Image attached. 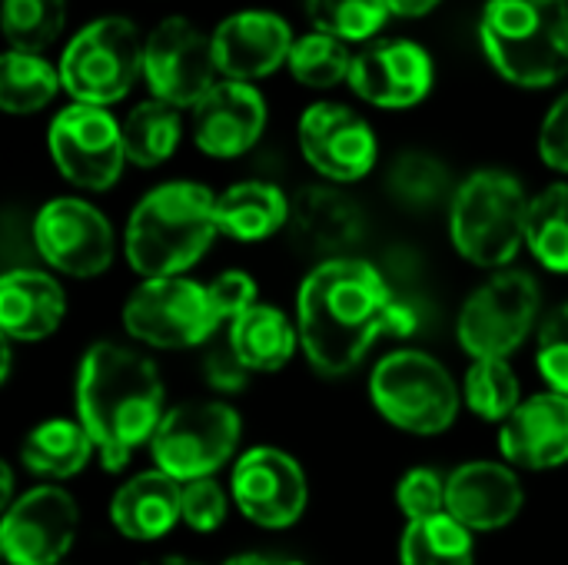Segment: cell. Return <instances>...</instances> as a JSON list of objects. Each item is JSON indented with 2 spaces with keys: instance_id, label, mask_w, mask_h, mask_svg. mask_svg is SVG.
I'll use <instances>...</instances> for the list:
<instances>
[{
  "instance_id": "cell-46",
  "label": "cell",
  "mask_w": 568,
  "mask_h": 565,
  "mask_svg": "<svg viewBox=\"0 0 568 565\" xmlns=\"http://www.w3.org/2000/svg\"><path fill=\"white\" fill-rule=\"evenodd\" d=\"M276 565H303V563H276Z\"/></svg>"
},
{
  "instance_id": "cell-8",
  "label": "cell",
  "mask_w": 568,
  "mask_h": 565,
  "mask_svg": "<svg viewBox=\"0 0 568 565\" xmlns=\"http://www.w3.org/2000/svg\"><path fill=\"white\" fill-rule=\"evenodd\" d=\"M243 420L226 403H183L170 410L150 440L156 470L176 483L213 476L240 446Z\"/></svg>"
},
{
  "instance_id": "cell-45",
  "label": "cell",
  "mask_w": 568,
  "mask_h": 565,
  "mask_svg": "<svg viewBox=\"0 0 568 565\" xmlns=\"http://www.w3.org/2000/svg\"><path fill=\"white\" fill-rule=\"evenodd\" d=\"M143 565H196L190 563V559H183V556H163V559H150V563Z\"/></svg>"
},
{
  "instance_id": "cell-40",
  "label": "cell",
  "mask_w": 568,
  "mask_h": 565,
  "mask_svg": "<svg viewBox=\"0 0 568 565\" xmlns=\"http://www.w3.org/2000/svg\"><path fill=\"white\" fill-rule=\"evenodd\" d=\"M210 303L220 316V323H233L236 316H243L246 310L256 306V280L243 270H230V273H220L210 286Z\"/></svg>"
},
{
  "instance_id": "cell-11",
  "label": "cell",
  "mask_w": 568,
  "mask_h": 565,
  "mask_svg": "<svg viewBox=\"0 0 568 565\" xmlns=\"http://www.w3.org/2000/svg\"><path fill=\"white\" fill-rule=\"evenodd\" d=\"M216 73L213 37L186 17H166L150 30L143 47V77L153 100L176 110L196 107L216 87Z\"/></svg>"
},
{
  "instance_id": "cell-32",
  "label": "cell",
  "mask_w": 568,
  "mask_h": 565,
  "mask_svg": "<svg viewBox=\"0 0 568 565\" xmlns=\"http://www.w3.org/2000/svg\"><path fill=\"white\" fill-rule=\"evenodd\" d=\"M386 190L406 210H433L453 190V176L446 163L423 150H406L393 160L386 173Z\"/></svg>"
},
{
  "instance_id": "cell-43",
  "label": "cell",
  "mask_w": 568,
  "mask_h": 565,
  "mask_svg": "<svg viewBox=\"0 0 568 565\" xmlns=\"http://www.w3.org/2000/svg\"><path fill=\"white\" fill-rule=\"evenodd\" d=\"M386 3H389V13L406 17V20L426 17L429 10H436V7H439V0H386Z\"/></svg>"
},
{
  "instance_id": "cell-1",
  "label": "cell",
  "mask_w": 568,
  "mask_h": 565,
  "mask_svg": "<svg viewBox=\"0 0 568 565\" xmlns=\"http://www.w3.org/2000/svg\"><path fill=\"white\" fill-rule=\"evenodd\" d=\"M296 330L310 366L326 380H339L366 360L379 336L409 333L413 316L396 303L389 283L373 263L339 256L320 263L303 280Z\"/></svg>"
},
{
  "instance_id": "cell-25",
  "label": "cell",
  "mask_w": 568,
  "mask_h": 565,
  "mask_svg": "<svg viewBox=\"0 0 568 565\" xmlns=\"http://www.w3.org/2000/svg\"><path fill=\"white\" fill-rule=\"evenodd\" d=\"M290 223V196L263 180L233 183L216 196V226L240 243H260Z\"/></svg>"
},
{
  "instance_id": "cell-38",
  "label": "cell",
  "mask_w": 568,
  "mask_h": 565,
  "mask_svg": "<svg viewBox=\"0 0 568 565\" xmlns=\"http://www.w3.org/2000/svg\"><path fill=\"white\" fill-rule=\"evenodd\" d=\"M536 366H539V373L552 393L568 396V303L556 306L546 316V323L539 330Z\"/></svg>"
},
{
  "instance_id": "cell-27",
  "label": "cell",
  "mask_w": 568,
  "mask_h": 565,
  "mask_svg": "<svg viewBox=\"0 0 568 565\" xmlns=\"http://www.w3.org/2000/svg\"><path fill=\"white\" fill-rule=\"evenodd\" d=\"M93 453H97V446H93L90 433L80 423H73V420H47L23 440L20 460L33 476L70 480L90 463Z\"/></svg>"
},
{
  "instance_id": "cell-10",
  "label": "cell",
  "mask_w": 568,
  "mask_h": 565,
  "mask_svg": "<svg viewBox=\"0 0 568 565\" xmlns=\"http://www.w3.org/2000/svg\"><path fill=\"white\" fill-rule=\"evenodd\" d=\"M123 326L133 340L156 350L203 346L220 326L206 286L186 276L143 280L123 303Z\"/></svg>"
},
{
  "instance_id": "cell-39",
  "label": "cell",
  "mask_w": 568,
  "mask_h": 565,
  "mask_svg": "<svg viewBox=\"0 0 568 565\" xmlns=\"http://www.w3.org/2000/svg\"><path fill=\"white\" fill-rule=\"evenodd\" d=\"M226 509H230V500L223 493V486L206 476V480H193V483H183V500H180V519L196 529V533H213L223 526L226 519Z\"/></svg>"
},
{
  "instance_id": "cell-34",
  "label": "cell",
  "mask_w": 568,
  "mask_h": 565,
  "mask_svg": "<svg viewBox=\"0 0 568 565\" xmlns=\"http://www.w3.org/2000/svg\"><path fill=\"white\" fill-rule=\"evenodd\" d=\"M353 57H356V53H349V47H346L343 40L313 30V33H306V37H300V40L293 43L286 67H290V73H293L303 87L329 90V87L349 80V73H353Z\"/></svg>"
},
{
  "instance_id": "cell-7",
  "label": "cell",
  "mask_w": 568,
  "mask_h": 565,
  "mask_svg": "<svg viewBox=\"0 0 568 565\" xmlns=\"http://www.w3.org/2000/svg\"><path fill=\"white\" fill-rule=\"evenodd\" d=\"M143 47L136 23L126 17H100L87 23L60 57L63 90L87 107L123 100L143 73Z\"/></svg>"
},
{
  "instance_id": "cell-19",
  "label": "cell",
  "mask_w": 568,
  "mask_h": 565,
  "mask_svg": "<svg viewBox=\"0 0 568 565\" xmlns=\"http://www.w3.org/2000/svg\"><path fill=\"white\" fill-rule=\"evenodd\" d=\"M526 493L506 463H463L446 476V513L469 533H496L523 513Z\"/></svg>"
},
{
  "instance_id": "cell-15",
  "label": "cell",
  "mask_w": 568,
  "mask_h": 565,
  "mask_svg": "<svg viewBox=\"0 0 568 565\" xmlns=\"http://www.w3.org/2000/svg\"><path fill=\"white\" fill-rule=\"evenodd\" d=\"M230 493L240 513L263 529L293 526L310 500L303 466L276 446L246 450L233 466Z\"/></svg>"
},
{
  "instance_id": "cell-17",
  "label": "cell",
  "mask_w": 568,
  "mask_h": 565,
  "mask_svg": "<svg viewBox=\"0 0 568 565\" xmlns=\"http://www.w3.org/2000/svg\"><path fill=\"white\" fill-rule=\"evenodd\" d=\"M433 57L413 40H373L353 57L349 87L373 107L406 110L433 90Z\"/></svg>"
},
{
  "instance_id": "cell-21",
  "label": "cell",
  "mask_w": 568,
  "mask_h": 565,
  "mask_svg": "<svg viewBox=\"0 0 568 565\" xmlns=\"http://www.w3.org/2000/svg\"><path fill=\"white\" fill-rule=\"evenodd\" d=\"M363 210L336 186H303L290 200V236L303 253L339 260L363 240Z\"/></svg>"
},
{
  "instance_id": "cell-37",
  "label": "cell",
  "mask_w": 568,
  "mask_h": 565,
  "mask_svg": "<svg viewBox=\"0 0 568 565\" xmlns=\"http://www.w3.org/2000/svg\"><path fill=\"white\" fill-rule=\"evenodd\" d=\"M396 503L409 523L443 516L446 513V476H439L429 466L409 470L396 486Z\"/></svg>"
},
{
  "instance_id": "cell-14",
  "label": "cell",
  "mask_w": 568,
  "mask_h": 565,
  "mask_svg": "<svg viewBox=\"0 0 568 565\" xmlns=\"http://www.w3.org/2000/svg\"><path fill=\"white\" fill-rule=\"evenodd\" d=\"M80 513L67 490L37 486L7 506L0 553L10 565H60L77 539Z\"/></svg>"
},
{
  "instance_id": "cell-2",
  "label": "cell",
  "mask_w": 568,
  "mask_h": 565,
  "mask_svg": "<svg viewBox=\"0 0 568 565\" xmlns=\"http://www.w3.org/2000/svg\"><path fill=\"white\" fill-rule=\"evenodd\" d=\"M77 416L97 446L100 466L120 473L166 416L156 366L136 350L93 343L77 373Z\"/></svg>"
},
{
  "instance_id": "cell-9",
  "label": "cell",
  "mask_w": 568,
  "mask_h": 565,
  "mask_svg": "<svg viewBox=\"0 0 568 565\" xmlns=\"http://www.w3.org/2000/svg\"><path fill=\"white\" fill-rule=\"evenodd\" d=\"M539 316V283L523 270L486 280L459 313V346L473 360H509L532 333Z\"/></svg>"
},
{
  "instance_id": "cell-13",
  "label": "cell",
  "mask_w": 568,
  "mask_h": 565,
  "mask_svg": "<svg viewBox=\"0 0 568 565\" xmlns=\"http://www.w3.org/2000/svg\"><path fill=\"white\" fill-rule=\"evenodd\" d=\"M33 246L53 270L67 276H100L113 263V226L87 200L57 196L33 216Z\"/></svg>"
},
{
  "instance_id": "cell-36",
  "label": "cell",
  "mask_w": 568,
  "mask_h": 565,
  "mask_svg": "<svg viewBox=\"0 0 568 565\" xmlns=\"http://www.w3.org/2000/svg\"><path fill=\"white\" fill-rule=\"evenodd\" d=\"M306 17L320 33H329L343 43H363L373 40L386 17V0H306Z\"/></svg>"
},
{
  "instance_id": "cell-42",
  "label": "cell",
  "mask_w": 568,
  "mask_h": 565,
  "mask_svg": "<svg viewBox=\"0 0 568 565\" xmlns=\"http://www.w3.org/2000/svg\"><path fill=\"white\" fill-rule=\"evenodd\" d=\"M539 157L546 167L568 173V93L552 103L539 130Z\"/></svg>"
},
{
  "instance_id": "cell-28",
  "label": "cell",
  "mask_w": 568,
  "mask_h": 565,
  "mask_svg": "<svg viewBox=\"0 0 568 565\" xmlns=\"http://www.w3.org/2000/svg\"><path fill=\"white\" fill-rule=\"evenodd\" d=\"M123 127V147H126V160L150 170L160 167L173 157L176 143H180V110L163 103V100H143L136 103Z\"/></svg>"
},
{
  "instance_id": "cell-24",
  "label": "cell",
  "mask_w": 568,
  "mask_h": 565,
  "mask_svg": "<svg viewBox=\"0 0 568 565\" xmlns=\"http://www.w3.org/2000/svg\"><path fill=\"white\" fill-rule=\"evenodd\" d=\"M183 483L166 476L163 470H146L126 480L110 503V519L120 536L136 543H153L166 536L180 519Z\"/></svg>"
},
{
  "instance_id": "cell-31",
  "label": "cell",
  "mask_w": 568,
  "mask_h": 565,
  "mask_svg": "<svg viewBox=\"0 0 568 565\" xmlns=\"http://www.w3.org/2000/svg\"><path fill=\"white\" fill-rule=\"evenodd\" d=\"M526 246L546 270L568 273V183H552L532 196Z\"/></svg>"
},
{
  "instance_id": "cell-4",
  "label": "cell",
  "mask_w": 568,
  "mask_h": 565,
  "mask_svg": "<svg viewBox=\"0 0 568 565\" xmlns=\"http://www.w3.org/2000/svg\"><path fill=\"white\" fill-rule=\"evenodd\" d=\"M479 40L516 87H552L568 73V0H486Z\"/></svg>"
},
{
  "instance_id": "cell-18",
  "label": "cell",
  "mask_w": 568,
  "mask_h": 565,
  "mask_svg": "<svg viewBox=\"0 0 568 565\" xmlns=\"http://www.w3.org/2000/svg\"><path fill=\"white\" fill-rule=\"evenodd\" d=\"M290 23L273 10H240L213 30L216 70L226 80L250 83L270 77L290 60L293 50Z\"/></svg>"
},
{
  "instance_id": "cell-6",
  "label": "cell",
  "mask_w": 568,
  "mask_h": 565,
  "mask_svg": "<svg viewBox=\"0 0 568 565\" xmlns=\"http://www.w3.org/2000/svg\"><path fill=\"white\" fill-rule=\"evenodd\" d=\"M373 406L416 436H439L459 416V390L449 370L423 350H396L383 356L369 376Z\"/></svg>"
},
{
  "instance_id": "cell-3",
  "label": "cell",
  "mask_w": 568,
  "mask_h": 565,
  "mask_svg": "<svg viewBox=\"0 0 568 565\" xmlns=\"http://www.w3.org/2000/svg\"><path fill=\"white\" fill-rule=\"evenodd\" d=\"M216 233V196L203 183L173 180L150 190L133 206L123 253L143 280L183 276L203 260Z\"/></svg>"
},
{
  "instance_id": "cell-30",
  "label": "cell",
  "mask_w": 568,
  "mask_h": 565,
  "mask_svg": "<svg viewBox=\"0 0 568 565\" xmlns=\"http://www.w3.org/2000/svg\"><path fill=\"white\" fill-rule=\"evenodd\" d=\"M60 67L40 53L7 50L0 60V107L7 113H37L60 90Z\"/></svg>"
},
{
  "instance_id": "cell-22",
  "label": "cell",
  "mask_w": 568,
  "mask_h": 565,
  "mask_svg": "<svg viewBox=\"0 0 568 565\" xmlns=\"http://www.w3.org/2000/svg\"><path fill=\"white\" fill-rule=\"evenodd\" d=\"M506 463L523 470H556L568 463V396L536 393L499 430Z\"/></svg>"
},
{
  "instance_id": "cell-44",
  "label": "cell",
  "mask_w": 568,
  "mask_h": 565,
  "mask_svg": "<svg viewBox=\"0 0 568 565\" xmlns=\"http://www.w3.org/2000/svg\"><path fill=\"white\" fill-rule=\"evenodd\" d=\"M223 565H276V563H273V559H266V556H256V553H243V556L226 559Z\"/></svg>"
},
{
  "instance_id": "cell-5",
  "label": "cell",
  "mask_w": 568,
  "mask_h": 565,
  "mask_svg": "<svg viewBox=\"0 0 568 565\" xmlns=\"http://www.w3.org/2000/svg\"><path fill=\"white\" fill-rule=\"evenodd\" d=\"M529 196L506 170L469 173L449 203L453 246L476 266L499 270L526 246Z\"/></svg>"
},
{
  "instance_id": "cell-12",
  "label": "cell",
  "mask_w": 568,
  "mask_h": 565,
  "mask_svg": "<svg viewBox=\"0 0 568 565\" xmlns=\"http://www.w3.org/2000/svg\"><path fill=\"white\" fill-rule=\"evenodd\" d=\"M47 147L57 170L80 190H110L126 163L123 127L103 107H63L47 130Z\"/></svg>"
},
{
  "instance_id": "cell-35",
  "label": "cell",
  "mask_w": 568,
  "mask_h": 565,
  "mask_svg": "<svg viewBox=\"0 0 568 565\" xmlns=\"http://www.w3.org/2000/svg\"><path fill=\"white\" fill-rule=\"evenodd\" d=\"M67 23V0H3V33L10 50L40 53Z\"/></svg>"
},
{
  "instance_id": "cell-29",
  "label": "cell",
  "mask_w": 568,
  "mask_h": 565,
  "mask_svg": "<svg viewBox=\"0 0 568 565\" xmlns=\"http://www.w3.org/2000/svg\"><path fill=\"white\" fill-rule=\"evenodd\" d=\"M399 565H476L473 533L449 513L409 523L399 539Z\"/></svg>"
},
{
  "instance_id": "cell-16",
  "label": "cell",
  "mask_w": 568,
  "mask_h": 565,
  "mask_svg": "<svg viewBox=\"0 0 568 565\" xmlns=\"http://www.w3.org/2000/svg\"><path fill=\"white\" fill-rule=\"evenodd\" d=\"M300 150L306 163L333 183L363 180L379 153L373 127L343 103L306 107L300 117Z\"/></svg>"
},
{
  "instance_id": "cell-20",
  "label": "cell",
  "mask_w": 568,
  "mask_h": 565,
  "mask_svg": "<svg viewBox=\"0 0 568 565\" xmlns=\"http://www.w3.org/2000/svg\"><path fill=\"white\" fill-rule=\"evenodd\" d=\"M266 130V100L253 83L220 80L193 107V140L206 157H240Z\"/></svg>"
},
{
  "instance_id": "cell-26",
  "label": "cell",
  "mask_w": 568,
  "mask_h": 565,
  "mask_svg": "<svg viewBox=\"0 0 568 565\" xmlns=\"http://www.w3.org/2000/svg\"><path fill=\"white\" fill-rule=\"evenodd\" d=\"M226 340L250 373H276L293 360L300 346V330L286 320L283 310L256 303L230 323Z\"/></svg>"
},
{
  "instance_id": "cell-41",
  "label": "cell",
  "mask_w": 568,
  "mask_h": 565,
  "mask_svg": "<svg viewBox=\"0 0 568 565\" xmlns=\"http://www.w3.org/2000/svg\"><path fill=\"white\" fill-rule=\"evenodd\" d=\"M203 376H206V383H210L213 390H220V393H240V390H246V383H250V370H246L243 360L233 353L230 340L206 350V356H203Z\"/></svg>"
},
{
  "instance_id": "cell-23",
  "label": "cell",
  "mask_w": 568,
  "mask_h": 565,
  "mask_svg": "<svg viewBox=\"0 0 568 565\" xmlns=\"http://www.w3.org/2000/svg\"><path fill=\"white\" fill-rule=\"evenodd\" d=\"M67 313L63 286L43 270H10L0 280V330L7 340L37 343L57 333Z\"/></svg>"
},
{
  "instance_id": "cell-33",
  "label": "cell",
  "mask_w": 568,
  "mask_h": 565,
  "mask_svg": "<svg viewBox=\"0 0 568 565\" xmlns=\"http://www.w3.org/2000/svg\"><path fill=\"white\" fill-rule=\"evenodd\" d=\"M463 400L476 416L489 423H506L523 403V390L509 360H473L466 373Z\"/></svg>"
}]
</instances>
